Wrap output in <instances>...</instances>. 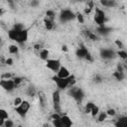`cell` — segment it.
<instances>
[{
	"mask_svg": "<svg viewBox=\"0 0 127 127\" xmlns=\"http://www.w3.org/2000/svg\"><path fill=\"white\" fill-rule=\"evenodd\" d=\"M8 38L11 41L16 42L17 44H24L27 42L29 38V30L28 29H11L8 31Z\"/></svg>",
	"mask_w": 127,
	"mask_h": 127,
	"instance_id": "cell-1",
	"label": "cell"
},
{
	"mask_svg": "<svg viewBox=\"0 0 127 127\" xmlns=\"http://www.w3.org/2000/svg\"><path fill=\"white\" fill-rule=\"evenodd\" d=\"M52 79L56 82L58 88L61 89V90L69 88V87H71L72 85H74L75 82H76L75 76H74L73 74H70V75L67 76V77H59L58 75H54V76L52 77Z\"/></svg>",
	"mask_w": 127,
	"mask_h": 127,
	"instance_id": "cell-2",
	"label": "cell"
},
{
	"mask_svg": "<svg viewBox=\"0 0 127 127\" xmlns=\"http://www.w3.org/2000/svg\"><path fill=\"white\" fill-rule=\"evenodd\" d=\"M30 107H31V105H30V102L29 101L22 100V102L18 106H15V111H16V113L20 117L25 118L26 115H27V113H28V111H29V109H30Z\"/></svg>",
	"mask_w": 127,
	"mask_h": 127,
	"instance_id": "cell-3",
	"label": "cell"
},
{
	"mask_svg": "<svg viewBox=\"0 0 127 127\" xmlns=\"http://www.w3.org/2000/svg\"><path fill=\"white\" fill-rule=\"evenodd\" d=\"M52 102H53V108L55 112L62 113V104H61V93L60 90L57 89L52 94Z\"/></svg>",
	"mask_w": 127,
	"mask_h": 127,
	"instance_id": "cell-4",
	"label": "cell"
},
{
	"mask_svg": "<svg viewBox=\"0 0 127 127\" xmlns=\"http://www.w3.org/2000/svg\"><path fill=\"white\" fill-rule=\"evenodd\" d=\"M69 94L77 102H80L84 97V92L82 91V89L75 85H72L71 87H69Z\"/></svg>",
	"mask_w": 127,
	"mask_h": 127,
	"instance_id": "cell-5",
	"label": "cell"
},
{
	"mask_svg": "<svg viewBox=\"0 0 127 127\" xmlns=\"http://www.w3.org/2000/svg\"><path fill=\"white\" fill-rule=\"evenodd\" d=\"M94 22L98 25V27L104 26L106 22V16L105 12L99 8H95V13H94Z\"/></svg>",
	"mask_w": 127,
	"mask_h": 127,
	"instance_id": "cell-6",
	"label": "cell"
},
{
	"mask_svg": "<svg viewBox=\"0 0 127 127\" xmlns=\"http://www.w3.org/2000/svg\"><path fill=\"white\" fill-rule=\"evenodd\" d=\"M0 86L5 91H8V92L13 91L17 87L12 78H1L0 79Z\"/></svg>",
	"mask_w": 127,
	"mask_h": 127,
	"instance_id": "cell-7",
	"label": "cell"
},
{
	"mask_svg": "<svg viewBox=\"0 0 127 127\" xmlns=\"http://www.w3.org/2000/svg\"><path fill=\"white\" fill-rule=\"evenodd\" d=\"M73 19H75V14L71 10H69V9H64V10L61 11V14H60V20H61V22L65 23V22L72 21Z\"/></svg>",
	"mask_w": 127,
	"mask_h": 127,
	"instance_id": "cell-8",
	"label": "cell"
},
{
	"mask_svg": "<svg viewBox=\"0 0 127 127\" xmlns=\"http://www.w3.org/2000/svg\"><path fill=\"white\" fill-rule=\"evenodd\" d=\"M61 65H62L61 61L58 59H48L46 61V66L54 72H57L61 67Z\"/></svg>",
	"mask_w": 127,
	"mask_h": 127,
	"instance_id": "cell-9",
	"label": "cell"
},
{
	"mask_svg": "<svg viewBox=\"0 0 127 127\" xmlns=\"http://www.w3.org/2000/svg\"><path fill=\"white\" fill-rule=\"evenodd\" d=\"M100 56L103 60H111L115 58L116 52H114L112 49H102L100 51Z\"/></svg>",
	"mask_w": 127,
	"mask_h": 127,
	"instance_id": "cell-10",
	"label": "cell"
},
{
	"mask_svg": "<svg viewBox=\"0 0 127 127\" xmlns=\"http://www.w3.org/2000/svg\"><path fill=\"white\" fill-rule=\"evenodd\" d=\"M37 95H38V98H39L40 107H41L42 109H45V108L48 106V99H47V96H46L45 92L42 91V90L37 91Z\"/></svg>",
	"mask_w": 127,
	"mask_h": 127,
	"instance_id": "cell-11",
	"label": "cell"
},
{
	"mask_svg": "<svg viewBox=\"0 0 127 127\" xmlns=\"http://www.w3.org/2000/svg\"><path fill=\"white\" fill-rule=\"evenodd\" d=\"M87 53H88L87 48H86L84 45H80V46L76 49V51H75V56H76L77 58H79V59H84V57L86 56Z\"/></svg>",
	"mask_w": 127,
	"mask_h": 127,
	"instance_id": "cell-12",
	"label": "cell"
},
{
	"mask_svg": "<svg viewBox=\"0 0 127 127\" xmlns=\"http://www.w3.org/2000/svg\"><path fill=\"white\" fill-rule=\"evenodd\" d=\"M56 73H57L56 75H58L59 77H67V76L70 75L69 69L67 67H65L64 65H61V67L59 68V70Z\"/></svg>",
	"mask_w": 127,
	"mask_h": 127,
	"instance_id": "cell-13",
	"label": "cell"
},
{
	"mask_svg": "<svg viewBox=\"0 0 127 127\" xmlns=\"http://www.w3.org/2000/svg\"><path fill=\"white\" fill-rule=\"evenodd\" d=\"M61 121H62L63 127H70L72 125V121H71L70 117L66 114H64L61 116Z\"/></svg>",
	"mask_w": 127,
	"mask_h": 127,
	"instance_id": "cell-14",
	"label": "cell"
},
{
	"mask_svg": "<svg viewBox=\"0 0 127 127\" xmlns=\"http://www.w3.org/2000/svg\"><path fill=\"white\" fill-rule=\"evenodd\" d=\"M116 127H126L127 126V116H120L114 123Z\"/></svg>",
	"mask_w": 127,
	"mask_h": 127,
	"instance_id": "cell-15",
	"label": "cell"
},
{
	"mask_svg": "<svg viewBox=\"0 0 127 127\" xmlns=\"http://www.w3.org/2000/svg\"><path fill=\"white\" fill-rule=\"evenodd\" d=\"M49 56H50V52L48 49H45V48H42L40 51H39V57L41 60L43 61H47L49 59Z\"/></svg>",
	"mask_w": 127,
	"mask_h": 127,
	"instance_id": "cell-16",
	"label": "cell"
},
{
	"mask_svg": "<svg viewBox=\"0 0 127 127\" xmlns=\"http://www.w3.org/2000/svg\"><path fill=\"white\" fill-rule=\"evenodd\" d=\"M100 4L104 7H107V8H111V7L116 6L115 0H100Z\"/></svg>",
	"mask_w": 127,
	"mask_h": 127,
	"instance_id": "cell-17",
	"label": "cell"
},
{
	"mask_svg": "<svg viewBox=\"0 0 127 127\" xmlns=\"http://www.w3.org/2000/svg\"><path fill=\"white\" fill-rule=\"evenodd\" d=\"M44 26H45V28L47 29V30H53V28H54V26H55V21H52V20H50V19H48L47 17L44 19Z\"/></svg>",
	"mask_w": 127,
	"mask_h": 127,
	"instance_id": "cell-18",
	"label": "cell"
},
{
	"mask_svg": "<svg viewBox=\"0 0 127 127\" xmlns=\"http://www.w3.org/2000/svg\"><path fill=\"white\" fill-rule=\"evenodd\" d=\"M113 77H115V79L119 80V81H122L124 78H125V73L124 71H119V70H116L112 73Z\"/></svg>",
	"mask_w": 127,
	"mask_h": 127,
	"instance_id": "cell-19",
	"label": "cell"
},
{
	"mask_svg": "<svg viewBox=\"0 0 127 127\" xmlns=\"http://www.w3.org/2000/svg\"><path fill=\"white\" fill-rule=\"evenodd\" d=\"M8 51L11 55H16V54L19 53V48H18L17 45H10L8 47Z\"/></svg>",
	"mask_w": 127,
	"mask_h": 127,
	"instance_id": "cell-20",
	"label": "cell"
},
{
	"mask_svg": "<svg viewBox=\"0 0 127 127\" xmlns=\"http://www.w3.org/2000/svg\"><path fill=\"white\" fill-rule=\"evenodd\" d=\"M97 32H98V34H100V35H106V34H108V33L110 32V29L107 28V27H105V25H104V26L98 27Z\"/></svg>",
	"mask_w": 127,
	"mask_h": 127,
	"instance_id": "cell-21",
	"label": "cell"
},
{
	"mask_svg": "<svg viewBox=\"0 0 127 127\" xmlns=\"http://www.w3.org/2000/svg\"><path fill=\"white\" fill-rule=\"evenodd\" d=\"M26 93H27V95H28V96L33 97V96H35V95L37 94V90H36V88H35L34 86H29V87L27 88Z\"/></svg>",
	"mask_w": 127,
	"mask_h": 127,
	"instance_id": "cell-22",
	"label": "cell"
},
{
	"mask_svg": "<svg viewBox=\"0 0 127 127\" xmlns=\"http://www.w3.org/2000/svg\"><path fill=\"white\" fill-rule=\"evenodd\" d=\"M46 17L48 19L52 20V21H55V19H56V13H55V11L54 10H48L46 12Z\"/></svg>",
	"mask_w": 127,
	"mask_h": 127,
	"instance_id": "cell-23",
	"label": "cell"
},
{
	"mask_svg": "<svg viewBox=\"0 0 127 127\" xmlns=\"http://www.w3.org/2000/svg\"><path fill=\"white\" fill-rule=\"evenodd\" d=\"M116 56H118L120 59H122V60H126L127 59V53H126V51L125 50H119L118 52H116Z\"/></svg>",
	"mask_w": 127,
	"mask_h": 127,
	"instance_id": "cell-24",
	"label": "cell"
},
{
	"mask_svg": "<svg viewBox=\"0 0 127 127\" xmlns=\"http://www.w3.org/2000/svg\"><path fill=\"white\" fill-rule=\"evenodd\" d=\"M98 113H99V107H98L96 104H94V105L92 106V108H91V110H90V113H89V114H91V116H92V117H95V116H97V115H98Z\"/></svg>",
	"mask_w": 127,
	"mask_h": 127,
	"instance_id": "cell-25",
	"label": "cell"
},
{
	"mask_svg": "<svg viewBox=\"0 0 127 127\" xmlns=\"http://www.w3.org/2000/svg\"><path fill=\"white\" fill-rule=\"evenodd\" d=\"M0 118H2V119H7V118H9V113H8V111L7 110H5V109H3V108H0Z\"/></svg>",
	"mask_w": 127,
	"mask_h": 127,
	"instance_id": "cell-26",
	"label": "cell"
},
{
	"mask_svg": "<svg viewBox=\"0 0 127 127\" xmlns=\"http://www.w3.org/2000/svg\"><path fill=\"white\" fill-rule=\"evenodd\" d=\"M95 103H93V102H87L86 104H85V106H84V111H85V113H90V110H91V108H92V106L94 105Z\"/></svg>",
	"mask_w": 127,
	"mask_h": 127,
	"instance_id": "cell-27",
	"label": "cell"
},
{
	"mask_svg": "<svg viewBox=\"0 0 127 127\" xmlns=\"http://www.w3.org/2000/svg\"><path fill=\"white\" fill-rule=\"evenodd\" d=\"M52 124H53L54 126H56V127H63L61 118H58V119H52Z\"/></svg>",
	"mask_w": 127,
	"mask_h": 127,
	"instance_id": "cell-28",
	"label": "cell"
},
{
	"mask_svg": "<svg viewBox=\"0 0 127 127\" xmlns=\"http://www.w3.org/2000/svg\"><path fill=\"white\" fill-rule=\"evenodd\" d=\"M12 79H13L14 83L16 84V86L20 85V84L22 83V81H23V78H22V77H20V76H14V77H12Z\"/></svg>",
	"mask_w": 127,
	"mask_h": 127,
	"instance_id": "cell-29",
	"label": "cell"
},
{
	"mask_svg": "<svg viewBox=\"0 0 127 127\" xmlns=\"http://www.w3.org/2000/svg\"><path fill=\"white\" fill-rule=\"evenodd\" d=\"M99 115H98V121L99 122H102V121H104L106 118H107V114H106V112L104 111V112H101V113H98Z\"/></svg>",
	"mask_w": 127,
	"mask_h": 127,
	"instance_id": "cell-30",
	"label": "cell"
},
{
	"mask_svg": "<svg viewBox=\"0 0 127 127\" xmlns=\"http://www.w3.org/2000/svg\"><path fill=\"white\" fill-rule=\"evenodd\" d=\"M4 126H5V127H13V126H14V122H13L11 119L7 118V119H5V121H4Z\"/></svg>",
	"mask_w": 127,
	"mask_h": 127,
	"instance_id": "cell-31",
	"label": "cell"
},
{
	"mask_svg": "<svg viewBox=\"0 0 127 127\" xmlns=\"http://www.w3.org/2000/svg\"><path fill=\"white\" fill-rule=\"evenodd\" d=\"M106 114H107V116H115L116 115V111H115V109H113V108H108L106 111Z\"/></svg>",
	"mask_w": 127,
	"mask_h": 127,
	"instance_id": "cell-32",
	"label": "cell"
},
{
	"mask_svg": "<svg viewBox=\"0 0 127 127\" xmlns=\"http://www.w3.org/2000/svg\"><path fill=\"white\" fill-rule=\"evenodd\" d=\"M75 18L77 19V21H78L80 24L84 23V18H83V15H82V14H76V15H75Z\"/></svg>",
	"mask_w": 127,
	"mask_h": 127,
	"instance_id": "cell-33",
	"label": "cell"
},
{
	"mask_svg": "<svg viewBox=\"0 0 127 127\" xmlns=\"http://www.w3.org/2000/svg\"><path fill=\"white\" fill-rule=\"evenodd\" d=\"M22 100H23V99H22L21 97H16V98L13 100V104H14V106H18V105L22 102Z\"/></svg>",
	"mask_w": 127,
	"mask_h": 127,
	"instance_id": "cell-34",
	"label": "cell"
},
{
	"mask_svg": "<svg viewBox=\"0 0 127 127\" xmlns=\"http://www.w3.org/2000/svg\"><path fill=\"white\" fill-rule=\"evenodd\" d=\"M13 64H14V61H13L12 58H8V59L5 60V64L6 65H13Z\"/></svg>",
	"mask_w": 127,
	"mask_h": 127,
	"instance_id": "cell-35",
	"label": "cell"
},
{
	"mask_svg": "<svg viewBox=\"0 0 127 127\" xmlns=\"http://www.w3.org/2000/svg\"><path fill=\"white\" fill-rule=\"evenodd\" d=\"M115 44H116V46H117L120 50H122V49L124 48V45H123V43H122L120 40H116V41H115Z\"/></svg>",
	"mask_w": 127,
	"mask_h": 127,
	"instance_id": "cell-36",
	"label": "cell"
},
{
	"mask_svg": "<svg viewBox=\"0 0 127 127\" xmlns=\"http://www.w3.org/2000/svg\"><path fill=\"white\" fill-rule=\"evenodd\" d=\"M1 78H12V74L10 72H4L2 75H1Z\"/></svg>",
	"mask_w": 127,
	"mask_h": 127,
	"instance_id": "cell-37",
	"label": "cell"
},
{
	"mask_svg": "<svg viewBox=\"0 0 127 127\" xmlns=\"http://www.w3.org/2000/svg\"><path fill=\"white\" fill-rule=\"evenodd\" d=\"M94 81H95L96 83H99V82L102 81V77H101L99 74H96V75L94 76Z\"/></svg>",
	"mask_w": 127,
	"mask_h": 127,
	"instance_id": "cell-38",
	"label": "cell"
},
{
	"mask_svg": "<svg viewBox=\"0 0 127 127\" xmlns=\"http://www.w3.org/2000/svg\"><path fill=\"white\" fill-rule=\"evenodd\" d=\"M84 59H85L86 61H88V62H92V61H93V59H92V56L90 55V53H89V52L86 54V56L84 57Z\"/></svg>",
	"mask_w": 127,
	"mask_h": 127,
	"instance_id": "cell-39",
	"label": "cell"
},
{
	"mask_svg": "<svg viewBox=\"0 0 127 127\" xmlns=\"http://www.w3.org/2000/svg\"><path fill=\"white\" fill-rule=\"evenodd\" d=\"M39 5V0H32L31 1V6L32 7H37Z\"/></svg>",
	"mask_w": 127,
	"mask_h": 127,
	"instance_id": "cell-40",
	"label": "cell"
},
{
	"mask_svg": "<svg viewBox=\"0 0 127 127\" xmlns=\"http://www.w3.org/2000/svg\"><path fill=\"white\" fill-rule=\"evenodd\" d=\"M92 10H93L92 8H90V7H86V8L84 9V11H83V13H84L85 15H86V14L88 15V14H89V13H90V12H91Z\"/></svg>",
	"mask_w": 127,
	"mask_h": 127,
	"instance_id": "cell-41",
	"label": "cell"
},
{
	"mask_svg": "<svg viewBox=\"0 0 127 127\" xmlns=\"http://www.w3.org/2000/svg\"><path fill=\"white\" fill-rule=\"evenodd\" d=\"M34 49H35V50H37V51H40V50L42 49V47H41V45H40V44H37V45H35V46H34Z\"/></svg>",
	"mask_w": 127,
	"mask_h": 127,
	"instance_id": "cell-42",
	"label": "cell"
},
{
	"mask_svg": "<svg viewBox=\"0 0 127 127\" xmlns=\"http://www.w3.org/2000/svg\"><path fill=\"white\" fill-rule=\"evenodd\" d=\"M62 50H63V51H64V52H67V51H68L66 46H63V47H62Z\"/></svg>",
	"mask_w": 127,
	"mask_h": 127,
	"instance_id": "cell-43",
	"label": "cell"
},
{
	"mask_svg": "<svg viewBox=\"0 0 127 127\" xmlns=\"http://www.w3.org/2000/svg\"><path fill=\"white\" fill-rule=\"evenodd\" d=\"M4 119H2V118H0V126H4Z\"/></svg>",
	"mask_w": 127,
	"mask_h": 127,
	"instance_id": "cell-44",
	"label": "cell"
},
{
	"mask_svg": "<svg viewBox=\"0 0 127 127\" xmlns=\"http://www.w3.org/2000/svg\"><path fill=\"white\" fill-rule=\"evenodd\" d=\"M77 1H80V2H82V1H86V2H87L88 0H77Z\"/></svg>",
	"mask_w": 127,
	"mask_h": 127,
	"instance_id": "cell-45",
	"label": "cell"
},
{
	"mask_svg": "<svg viewBox=\"0 0 127 127\" xmlns=\"http://www.w3.org/2000/svg\"><path fill=\"white\" fill-rule=\"evenodd\" d=\"M6 1H8V2H12L13 0H6Z\"/></svg>",
	"mask_w": 127,
	"mask_h": 127,
	"instance_id": "cell-46",
	"label": "cell"
}]
</instances>
